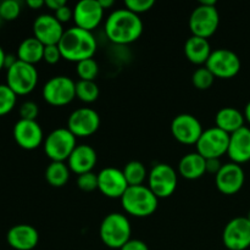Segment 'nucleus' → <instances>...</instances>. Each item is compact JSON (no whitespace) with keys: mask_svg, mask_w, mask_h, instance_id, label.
<instances>
[{"mask_svg":"<svg viewBox=\"0 0 250 250\" xmlns=\"http://www.w3.org/2000/svg\"><path fill=\"white\" fill-rule=\"evenodd\" d=\"M105 33L110 42L126 45L136 42L143 33V22L139 15L125 9H117L107 16Z\"/></svg>","mask_w":250,"mask_h":250,"instance_id":"nucleus-1","label":"nucleus"},{"mask_svg":"<svg viewBox=\"0 0 250 250\" xmlns=\"http://www.w3.org/2000/svg\"><path fill=\"white\" fill-rule=\"evenodd\" d=\"M58 45L62 59L76 63L92 59L98 48L94 34L76 26L65 31Z\"/></svg>","mask_w":250,"mask_h":250,"instance_id":"nucleus-2","label":"nucleus"},{"mask_svg":"<svg viewBox=\"0 0 250 250\" xmlns=\"http://www.w3.org/2000/svg\"><path fill=\"white\" fill-rule=\"evenodd\" d=\"M125 211L134 217H146L153 215L158 209L159 199L146 186L128 187L121 198Z\"/></svg>","mask_w":250,"mask_h":250,"instance_id":"nucleus-3","label":"nucleus"},{"mask_svg":"<svg viewBox=\"0 0 250 250\" xmlns=\"http://www.w3.org/2000/svg\"><path fill=\"white\" fill-rule=\"evenodd\" d=\"M99 234L105 246L111 249H121L131 239V222L126 215L111 212L100 224Z\"/></svg>","mask_w":250,"mask_h":250,"instance_id":"nucleus-4","label":"nucleus"},{"mask_svg":"<svg viewBox=\"0 0 250 250\" xmlns=\"http://www.w3.org/2000/svg\"><path fill=\"white\" fill-rule=\"evenodd\" d=\"M220 15L215 0H202L189 16V29L192 36L208 39L217 31Z\"/></svg>","mask_w":250,"mask_h":250,"instance_id":"nucleus-5","label":"nucleus"},{"mask_svg":"<svg viewBox=\"0 0 250 250\" xmlns=\"http://www.w3.org/2000/svg\"><path fill=\"white\" fill-rule=\"evenodd\" d=\"M76 139L67 127L54 129L44 139V153L51 161L65 163L77 146Z\"/></svg>","mask_w":250,"mask_h":250,"instance_id":"nucleus-6","label":"nucleus"},{"mask_svg":"<svg viewBox=\"0 0 250 250\" xmlns=\"http://www.w3.org/2000/svg\"><path fill=\"white\" fill-rule=\"evenodd\" d=\"M38 83V71L36 66L17 60L14 66L6 70V84L19 97L33 92Z\"/></svg>","mask_w":250,"mask_h":250,"instance_id":"nucleus-7","label":"nucleus"},{"mask_svg":"<svg viewBox=\"0 0 250 250\" xmlns=\"http://www.w3.org/2000/svg\"><path fill=\"white\" fill-rule=\"evenodd\" d=\"M42 95L53 106H65L76 98V82L67 76L51 77L44 84Z\"/></svg>","mask_w":250,"mask_h":250,"instance_id":"nucleus-8","label":"nucleus"},{"mask_svg":"<svg viewBox=\"0 0 250 250\" xmlns=\"http://www.w3.org/2000/svg\"><path fill=\"white\" fill-rule=\"evenodd\" d=\"M178 176L168 164H156L148 175V187L158 199L168 198L177 188Z\"/></svg>","mask_w":250,"mask_h":250,"instance_id":"nucleus-9","label":"nucleus"},{"mask_svg":"<svg viewBox=\"0 0 250 250\" xmlns=\"http://www.w3.org/2000/svg\"><path fill=\"white\" fill-rule=\"evenodd\" d=\"M229 136L216 126L204 129L197 142V153L204 159H220L224 154H227L229 144Z\"/></svg>","mask_w":250,"mask_h":250,"instance_id":"nucleus-10","label":"nucleus"},{"mask_svg":"<svg viewBox=\"0 0 250 250\" xmlns=\"http://www.w3.org/2000/svg\"><path fill=\"white\" fill-rule=\"evenodd\" d=\"M208 68L216 78H233L241 71V59L234 51L229 49H216L212 50L209 60L205 63Z\"/></svg>","mask_w":250,"mask_h":250,"instance_id":"nucleus-11","label":"nucleus"},{"mask_svg":"<svg viewBox=\"0 0 250 250\" xmlns=\"http://www.w3.org/2000/svg\"><path fill=\"white\" fill-rule=\"evenodd\" d=\"M202 124L195 116L190 114H180L171 122V133L173 138L186 146L197 144L203 134Z\"/></svg>","mask_w":250,"mask_h":250,"instance_id":"nucleus-12","label":"nucleus"},{"mask_svg":"<svg viewBox=\"0 0 250 250\" xmlns=\"http://www.w3.org/2000/svg\"><path fill=\"white\" fill-rule=\"evenodd\" d=\"M222 242L229 250H246L250 247V221L247 217H234L225 226Z\"/></svg>","mask_w":250,"mask_h":250,"instance_id":"nucleus-13","label":"nucleus"},{"mask_svg":"<svg viewBox=\"0 0 250 250\" xmlns=\"http://www.w3.org/2000/svg\"><path fill=\"white\" fill-rule=\"evenodd\" d=\"M100 116L94 109L80 107L71 112L67 120V128L77 137H89L99 129Z\"/></svg>","mask_w":250,"mask_h":250,"instance_id":"nucleus-14","label":"nucleus"},{"mask_svg":"<svg viewBox=\"0 0 250 250\" xmlns=\"http://www.w3.org/2000/svg\"><path fill=\"white\" fill-rule=\"evenodd\" d=\"M62 23L55 19L54 15L42 14L33 22V37L44 45H58L62 38Z\"/></svg>","mask_w":250,"mask_h":250,"instance_id":"nucleus-15","label":"nucleus"},{"mask_svg":"<svg viewBox=\"0 0 250 250\" xmlns=\"http://www.w3.org/2000/svg\"><path fill=\"white\" fill-rule=\"evenodd\" d=\"M104 11L99 0H81L73 7V21L76 27L92 32L102 22Z\"/></svg>","mask_w":250,"mask_h":250,"instance_id":"nucleus-16","label":"nucleus"},{"mask_svg":"<svg viewBox=\"0 0 250 250\" xmlns=\"http://www.w3.org/2000/svg\"><path fill=\"white\" fill-rule=\"evenodd\" d=\"M14 139L17 146L24 150H34L44 143V132L41 125L31 120H21L15 124L12 129Z\"/></svg>","mask_w":250,"mask_h":250,"instance_id":"nucleus-17","label":"nucleus"},{"mask_svg":"<svg viewBox=\"0 0 250 250\" xmlns=\"http://www.w3.org/2000/svg\"><path fill=\"white\" fill-rule=\"evenodd\" d=\"M246 181V173L241 165L229 163L222 165L221 170L215 176L216 187L222 194L233 195L243 188Z\"/></svg>","mask_w":250,"mask_h":250,"instance_id":"nucleus-18","label":"nucleus"},{"mask_svg":"<svg viewBox=\"0 0 250 250\" xmlns=\"http://www.w3.org/2000/svg\"><path fill=\"white\" fill-rule=\"evenodd\" d=\"M128 187L122 170L116 167H105L98 173V189L105 197L121 199Z\"/></svg>","mask_w":250,"mask_h":250,"instance_id":"nucleus-19","label":"nucleus"},{"mask_svg":"<svg viewBox=\"0 0 250 250\" xmlns=\"http://www.w3.org/2000/svg\"><path fill=\"white\" fill-rule=\"evenodd\" d=\"M6 242L15 250H32L38 246L39 233L32 225H15L7 231Z\"/></svg>","mask_w":250,"mask_h":250,"instance_id":"nucleus-20","label":"nucleus"},{"mask_svg":"<svg viewBox=\"0 0 250 250\" xmlns=\"http://www.w3.org/2000/svg\"><path fill=\"white\" fill-rule=\"evenodd\" d=\"M227 155L229 156L232 163L246 164L250 161V128L242 127L237 132L229 136V144Z\"/></svg>","mask_w":250,"mask_h":250,"instance_id":"nucleus-21","label":"nucleus"},{"mask_svg":"<svg viewBox=\"0 0 250 250\" xmlns=\"http://www.w3.org/2000/svg\"><path fill=\"white\" fill-rule=\"evenodd\" d=\"M97 151L88 144H80L75 148L67 160V166L76 175L90 172L97 165Z\"/></svg>","mask_w":250,"mask_h":250,"instance_id":"nucleus-22","label":"nucleus"},{"mask_svg":"<svg viewBox=\"0 0 250 250\" xmlns=\"http://www.w3.org/2000/svg\"><path fill=\"white\" fill-rule=\"evenodd\" d=\"M212 50L208 39L190 36L185 44V54L188 60L194 65H205Z\"/></svg>","mask_w":250,"mask_h":250,"instance_id":"nucleus-23","label":"nucleus"},{"mask_svg":"<svg viewBox=\"0 0 250 250\" xmlns=\"http://www.w3.org/2000/svg\"><path fill=\"white\" fill-rule=\"evenodd\" d=\"M178 172L186 180H198L207 173V160L197 151L186 154L178 163Z\"/></svg>","mask_w":250,"mask_h":250,"instance_id":"nucleus-24","label":"nucleus"},{"mask_svg":"<svg viewBox=\"0 0 250 250\" xmlns=\"http://www.w3.org/2000/svg\"><path fill=\"white\" fill-rule=\"evenodd\" d=\"M244 114L236 107H222L215 116V124L217 128L222 129L226 133L232 134L244 127Z\"/></svg>","mask_w":250,"mask_h":250,"instance_id":"nucleus-25","label":"nucleus"},{"mask_svg":"<svg viewBox=\"0 0 250 250\" xmlns=\"http://www.w3.org/2000/svg\"><path fill=\"white\" fill-rule=\"evenodd\" d=\"M44 48L45 45L38 39L34 37H28L20 43L16 56L20 61H23L29 65H36L37 62L43 60Z\"/></svg>","mask_w":250,"mask_h":250,"instance_id":"nucleus-26","label":"nucleus"},{"mask_svg":"<svg viewBox=\"0 0 250 250\" xmlns=\"http://www.w3.org/2000/svg\"><path fill=\"white\" fill-rule=\"evenodd\" d=\"M70 167L65 163L51 161L45 168V180L53 187H63L70 180Z\"/></svg>","mask_w":250,"mask_h":250,"instance_id":"nucleus-27","label":"nucleus"},{"mask_svg":"<svg viewBox=\"0 0 250 250\" xmlns=\"http://www.w3.org/2000/svg\"><path fill=\"white\" fill-rule=\"evenodd\" d=\"M122 172H124L125 178H126L127 183H128L129 187H133V186H142L144 181L148 178V171H146L144 164H142L141 161L132 160L129 163H127L125 165V167L122 168Z\"/></svg>","mask_w":250,"mask_h":250,"instance_id":"nucleus-28","label":"nucleus"},{"mask_svg":"<svg viewBox=\"0 0 250 250\" xmlns=\"http://www.w3.org/2000/svg\"><path fill=\"white\" fill-rule=\"evenodd\" d=\"M76 98L83 103H94L99 98V87L95 81H82L76 82Z\"/></svg>","mask_w":250,"mask_h":250,"instance_id":"nucleus-29","label":"nucleus"},{"mask_svg":"<svg viewBox=\"0 0 250 250\" xmlns=\"http://www.w3.org/2000/svg\"><path fill=\"white\" fill-rule=\"evenodd\" d=\"M78 77L82 81H95L97 76L99 75V65L94 59H87L77 62L76 67Z\"/></svg>","mask_w":250,"mask_h":250,"instance_id":"nucleus-30","label":"nucleus"},{"mask_svg":"<svg viewBox=\"0 0 250 250\" xmlns=\"http://www.w3.org/2000/svg\"><path fill=\"white\" fill-rule=\"evenodd\" d=\"M215 76L212 75L211 71L204 66V67H199L193 72L192 75V83L194 87L199 90H207L214 84Z\"/></svg>","mask_w":250,"mask_h":250,"instance_id":"nucleus-31","label":"nucleus"},{"mask_svg":"<svg viewBox=\"0 0 250 250\" xmlns=\"http://www.w3.org/2000/svg\"><path fill=\"white\" fill-rule=\"evenodd\" d=\"M17 103V95L6 83L0 84V116H5L14 110Z\"/></svg>","mask_w":250,"mask_h":250,"instance_id":"nucleus-32","label":"nucleus"},{"mask_svg":"<svg viewBox=\"0 0 250 250\" xmlns=\"http://www.w3.org/2000/svg\"><path fill=\"white\" fill-rule=\"evenodd\" d=\"M0 12L4 21H14L21 14V2L17 0H4L0 2Z\"/></svg>","mask_w":250,"mask_h":250,"instance_id":"nucleus-33","label":"nucleus"},{"mask_svg":"<svg viewBox=\"0 0 250 250\" xmlns=\"http://www.w3.org/2000/svg\"><path fill=\"white\" fill-rule=\"evenodd\" d=\"M77 187L83 192H93L98 189V173L90 171V172L78 175Z\"/></svg>","mask_w":250,"mask_h":250,"instance_id":"nucleus-34","label":"nucleus"},{"mask_svg":"<svg viewBox=\"0 0 250 250\" xmlns=\"http://www.w3.org/2000/svg\"><path fill=\"white\" fill-rule=\"evenodd\" d=\"M20 119L21 120H31V121H37V117L39 115V106L34 102L27 100L20 105L19 109Z\"/></svg>","mask_w":250,"mask_h":250,"instance_id":"nucleus-35","label":"nucleus"},{"mask_svg":"<svg viewBox=\"0 0 250 250\" xmlns=\"http://www.w3.org/2000/svg\"><path fill=\"white\" fill-rule=\"evenodd\" d=\"M154 5H155L154 0H126L125 1L126 9L137 15H141L143 12L149 11Z\"/></svg>","mask_w":250,"mask_h":250,"instance_id":"nucleus-36","label":"nucleus"},{"mask_svg":"<svg viewBox=\"0 0 250 250\" xmlns=\"http://www.w3.org/2000/svg\"><path fill=\"white\" fill-rule=\"evenodd\" d=\"M60 59H62V55H61L59 45H46L44 48L43 60L46 63H49V65H55V63H58L60 61Z\"/></svg>","mask_w":250,"mask_h":250,"instance_id":"nucleus-37","label":"nucleus"},{"mask_svg":"<svg viewBox=\"0 0 250 250\" xmlns=\"http://www.w3.org/2000/svg\"><path fill=\"white\" fill-rule=\"evenodd\" d=\"M54 16L58 20L60 23H65V22H68L70 20H73V9H71L67 4L65 6L60 7L59 10H56L54 12Z\"/></svg>","mask_w":250,"mask_h":250,"instance_id":"nucleus-38","label":"nucleus"},{"mask_svg":"<svg viewBox=\"0 0 250 250\" xmlns=\"http://www.w3.org/2000/svg\"><path fill=\"white\" fill-rule=\"evenodd\" d=\"M120 250H149V248L141 239H129Z\"/></svg>","mask_w":250,"mask_h":250,"instance_id":"nucleus-39","label":"nucleus"},{"mask_svg":"<svg viewBox=\"0 0 250 250\" xmlns=\"http://www.w3.org/2000/svg\"><path fill=\"white\" fill-rule=\"evenodd\" d=\"M205 160H207V172L214 173L216 176L222 167L220 159H205Z\"/></svg>","mask_w":250,"mask_h":250,"instance_id":"nucleus-40","label":"nucleus"},{"mask_svg":"<svg viewBox=\"0 0 250 250\" xmlns=\"http://www.w3.org/2000/svg\"><path fill=\"white\" fill-rule=\"evenodd\" d=\"M66 4H67V2H66L65 0H46L45 1V6L48 7V9L53 10L54 12H55L56 10L60 9V7L65 6Z\"/></svg>","mask_w":250,"mask_h":250,"instance_id":"nucleus-41","label":"nucleus"},{"mask_svg":"<svg viewBox=\"0 0 250 250\" xmlns=\"http://www.w3.org/2000/svg\"><path fill=\"white\" fill-rule=\"evenodd\" d=\"M26 4L32 10H38L41 7L45 6V1L44 0H27Z\"/></svg>","mask_w":250,"mask_h":250,"instance_id":"nucleus-42","label":"nucleus"},{"mask_svg":"<svg viewBox=\"0 0 250 250\" xmlns=\"http://www.w3.org/2000/svg\"><path fill=\"white\" fill-rule=\"evenodd\" d=\"M17 56L14 55V54H6V58H5V68L6 70H9L11 66H14L15 63L17 62Z\"/></svg>","mask_w":250,"mask_h":250,"instance_id":"nucleus-43","label":"nucleus"},{"mask_svg":"<svg viewBox=\"0 0 250 250\" xmlns=\"http://www.w3.org/2000/svg\"><path fill=\"white\" fill-rule=\"evenodd\" d=\"M99 2H100V5H102V7L104 10H107V9H110V7H112L114 6V0H99Z\"/></svg>","mask_w":250,"mask_h":250,"instance_id":"nucleus-44","label":"nucleus"},{"mask_svg":"<svg viewBox=\"0 0 250 250\" xmlns=\"http://www.w3.org/2000/svg\"><path fill=\"white\" fill-rule=\"evenodd\" d=\"M5 58H6V53L4 51L2 46H0V71L5 68Z\"/></svg>","mask_w":250,"mask_h":250,"instance_id":"nucleus-45","label":"nucleus"},{"mask_svg":"<svg viewBox=\"0 0 250 250\" xmlns=\"http://www.w3.org/2000/svg\"><path fill=\"white\" fill-rule=\"evenodd\" d=\"M243 114H244V119H246L247 121H248L250 124V102L246 105V107H244Z\"/></svg>","mask_w":250,"mask_h":250,"instance_id":"nucleus-46","label":"nucleus"},{"mask_svg":"<svg viewBox=\"0 0 250 250\" xmlns=\"http://www.w3.org/2000/svg\"><path fill=\"white\" fill-rule=\"evenodd\" d=\"M4 21V20H2V17H1V12H0V24H1V22Z\"/></svg>","mask_w":250,"mask_h":250,"instance_id":"nucleus-47","label":"nucleus"},{"mask_svg":"<svg viewBox=\"0 0 250 250\" xmlns=\"http://www.w3.org/2000/svg\"><path fill=\"white\" fill-rule=\"evenodd\" d=\"M247 219H248V220H249V221H250V210H249L248 215H247Z\"/></svg>","mask_w":250,"mask_h":250,"instance_id":"nucleus-48","label":"nucleus"}]
</instances>
